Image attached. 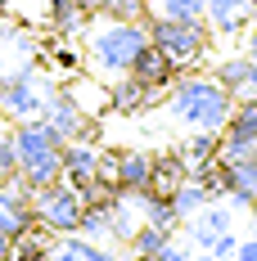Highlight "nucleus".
Wrapping results in <instances>:
<instances>
[{
    "label": "nucleus",
    "instance_id": "f257e3e1",
    "mask_svg": "<svg viewBox=\"0 0 257 261\" xmlns=\"http://www.w3.org/2000/svg\"><path fill=\"white\" fill-rule=\"evenodd\" d=\"M86 63L100 72V77H127L135 54L149 45V27L145 23H122V18H100V23H86Z\"/></svg>",
    "mask_w": 257,
    "mask_h": 261
},
{
    "label": "nucleus",
    "instance_id": "f03ea898",
    "mask_svg": "<svg viewBox=\"0 0 257 261\" xmlns=\"http://www.w3.org/2000/svg\"><path fill=\"white\" fill-rule=\"evenodd\" d=\"M167 108H172V117H176L185 130H226V117H230L235 108V95L221 86L217 77H176V90H172V99H167Z\"/></svg>",
    "mask_w": 257,
    "mask_h": 261
},
{
    "label": "nucleus",
    "instance_id": "7ed1b4c3",
    "mask_svg": "<svg viewBox=\"0 0 257 261\" xmlns=\"http://www.w3.org/2000/svg\"><path fill=\"white\" fill-rule=\"evenodd\" d=\"M14 153H18V180L27 189L63 180V140L41 117H27L23 126H14Z\"/></svg>",
    "mask_w": 257,
    "mask_h": 261
},
{
    "label": "nucleus",
    "instance_id": "20e7f679",
    "mask_svg": "<svg viewBox=\"0 0 257 261\" xmlns=\"http://www.w3.org/2000/svg\"><path fill=\"white\" fill-rule=\"evenodd\" d=\"M145 27H149V45H158L176 68L203 59L212 41L203 18H145Z\"/></svg>",
    "mask_w": 257,
    "mask_h": 261
},
{
    "label": "nucleus",
    "instance_id": "39448f33",
    "mask_svg": "<svg viewBox=\"0 0 257 261\" xmlns=\"http://www.w3.org/2000/svg\"><path fill=\"white\" fill-rule=\"evenodd\" d=\"M32 216H36V225H45V230L73 234L81 225V216H86V198H81V189H73L68 180L41 185V189H32Z\"/></svg>",
    "mask_w": 257,
    "mask_h": 261
},
{
    "label": "nucleus",
    "instance_id": "423d86ee",
    "mask_svg": "<svg viewBox=\"0 0 257 261\" xmlns=\"http://www.w3.org/2000/svg\"><path fill=\"white\" fill-rule=\"evenodd\" d=\"M45 126L68 144V140H86L90 135V117H86V108L73 90H45V99H41V113H36Z\"/></svg>",
    "mask_w": 257,
    "mask_h": 261
},
{
    "label": "nucleus",
    "instance_id": "0eeeda50",
    "mask_svg": "<svg viewBox=\"0 0 257 261\" xmlns=\"http://www.w3.org/2000/svg\"><path fill=\"white\" fill-rule=\"evenodd\" d=\"M41 99H45V90H41V81H36L32 68H23V72H14V77L0 81V108H5L9 117H18V122L36 117V113H41Z\"/></svg>",
    "mask_w": 257,
    "mask_h": 261
},
{
    "label": "nucleus",
    "instance_id": "6e6552de",
    "mask_svg": "<svg viewBox=\"0 0 257 261\" xmlns=\"http://www.w3.org/2000/svg\"><path fill=\"white\" fill-rule=\"evenodd\" d=\"M32 225H36V216H32V189H27L23 180L0 185V234L27 239Z\"/></svg>",
    "mask_w": 257,
    "mask_h": 261
},
{
    "label": "nucleus",
    "instance_id": "1a4fd4ad",
    "mask_svg": "<svg viewBox=\"0 0 257 261\" xmlns=\"http://www.w3.org/2000/svg\"><path fill=\"white\" fill-rule=\"evenodd\" d=\"M217 167V185L235 207H253L257 198V158H230V162H212Z\"/></svg>",
    "mask_w": 257,
    "mask_h": 261
},
{
    "label": "nucleus",
    "instance_id": "9d476101",
    "mask_svg": "<svg viewBox=\"0 0 257 261\" xmlns=\"http://www.w3.org/2000/svg\"><path fill=\"white\" fill-rule=\"evenodd\" d=\"M32 54H36V41L27 27H14V23L0 27V81L32 68Z\"/></svg>",
    "mask_w": 257,
    "mask_h": 261
},
{
    "label": "nucleus",
    "instance_id": "9b49d317",
    "mask_svg": "<svg viewBox=\"0 0 257 261\" xmlns=\"http://www.w3.org/2000/svg\"><path fill=\"white\" fill-rule=\"evenodd\" d=\"M203 18L212 23L217 36H235L257 18V0H207Z\"/></svg>",
    "mask_w": 257,
    "mask_h": 261
},
{
    "label": "nucleus",
    "instance_id": "f8f14e48",
    "mask_svg": "<svg viewBox=\"0 0 257 261\" xmlns=\"http://www.w3.org/2000/svg\"><path fill=\"white\" fill-rule=\"evenodd\" d=\"M212 77L221 81L226 90H230L235 99H257V63L248 54H235V59H221L217 68H212Z\"/></svg>",
    "mask_w": 257,
    "mask_h": 261
},
{
    "label": "nucleus",
    "instance_id": "ddd939ff",
    "mask_svg": "<svg viewBox=\"0 0 257 261\" xmlns=\"http://www.w3.org/2000/svg\"><path fill=\"white\" fill-rule=\"evenodd\" d=\"M95 176H100V153H95V144L68 140V144H63V180L73 185V189H86Z\"/></svg>",
    "mask_w": 257,
    "mask_h": 261
},
{
    "label": "nucleus",
    "instance_id": "4468645a",
    "mask_svg": "<svg viewBox=\"0 0 257 261\" xmlns=\"http://www.w3.org/2000/svg\"><path fill=\"white\" fill-rule=\"evenodd\" d=\"M131 77L145 81L149 90H162L167 81H176V77H180V68H176V63H172L162 50H158V45H145V50L135 54V63H131Z\"/></svg>",
    "mask_w": 257,
    "mask_h": 261
},
{
    "label": "nucleus",
    "instance_id": "2eb2a0df",
    "mask_svg": "<svg viewBox=\"0 0 257 261\" xmlns=\"http://www.w3.org/2000/svg\"><path fill=\"white\" fill-rule=\"evenodd\" d=\"M158 99V90H149L145 81H135L127 72V77H113V90H108V104L118 108V113H135V108H149Z\"/></svg>",
    "mask_w": 257,
    "mask_h": 261
},
{
    "label": "nucleus",
    "instance_id": "dca6fc26",
    "mask_svg": "<svg viewBox=\"0 0 257 261\" xmlns=\"http://www.w3.org/2000/svg\"><path fill=\"white\" fill-rule=\"evenodd\" d=\"M50 18L54 32H81V27L95 18V0H50Z\"/></svg>",
    "mask_w": 257,
    "mask_h": 261
},
{
    "label": "nucleus",
    "instance_id": "f3484780",
    "mask_svg": "<svg viewBox=\"0 0 257 261\" xmlns=\"http://www.w3.org/2000/svg\"><path fill=\"white\" fill-rule=\"evenodd\" d=\"M212 198H217V194H212V189H207V180H199V176H194V180L185 176V180L172 189V207L180 212V221H185V216H194L199 207H207Z\"/></svg>",
    "mask_w": 257,
    "mask_h": 261
},
{
    "label": "nucleus",
    "instance_id": "a211bd4d",
    "mask_svg": "<svg viewBox=\"0 0 257 261\" xmlns=\"http://www.w3.org/2000/svg\"><path fill=\"white\" fill-rule=\"evenodd\" d=\"M221 135L226 140H257V99H235Z\"/></svg>",
    "mask_w": 257,
    "mask_h": 261
},
{
    "label": "nucleus",
    "instance_id": "6ab92c4d",
    "mask_svg": "<svg viewBox=\"0 0 257 261\" xmlns=\"http://www.w3.org/2000/svg\"><path fill=\"white\" fill-rule=\"evenodd\" d=\"M45 261H118V257L104 252V248H95L90 239H63L59 248H50Z\"/></svg>",
    "mask_w": 257,
    "mask_h": 261
},
{
    "label": "nucleus",
    "instance_id": "aec40b11",
    "mask_svg": "<svg viewBox=\"0 0 257 261\" xmlns=\"http://www.w3.org/2000/svg\"><path fill=\"white\" fill-rule=\"evenodd\" d=\"M194 140L185 144V167H212L217 149H221V135L217 130H190Z\"/></svg>",
    "mask_w": 257,
    "mask_h": 261
},
{
    "label": "nucleus",
    "instance_id": "412c9836",
    "mask_svg": "<svg viewBox=\"0 0 257 261\" xmlns=\"http://www.w3.org/2000/svg\"><path fill=\"white\" fill-rule=\"evenodd\" d=\"M149 0H95V18H122V23H145Z\"/></svg>",
    "mask_w": 257,
    "mask_h": 261
},
{
    "label": "nucleus",
    "instance_id": "4be33fe9",
    "mask_svg": "<svg viewBox=\"0 0 257 261\" xmlns=\"http://www.w3.org/2000/svg\"><path fill=\"white\" fill-rule=\"evenodd\" d=\"M172 239H176L172 230H162V225H149V221H145V225L131 230V248H135V252H154V257H158Z\"/></svg>",
    "mask_w": 257,
    "mask_h": 261
},
{
    "label": "nucleus",
    "instance_id": "5701e85b",
    "mask_svg": "<svg viewBox=\"0 0 257 261\" xmlns=\"http://www.w3.org/2000/svg\"><path fill=\"white\" fill-rule=\"evenodd\" d=\"M154 18H203L207 0H149Z\"/></svg>",
    "mask_w": 257,
    "mask_h": 261
},
{
    "label": "nucleus",
    "instance_id": "b1692460",
    "mask_svg": "<svg viewBox=\"0 0 257 261\" xmlns=\"http://www.w3.org/2000/svg\"><path fill=\"white\" fill-rule=\"evenodd\" d=\"M194 225H203L207 234H221V230H230V212L217 207V203H207V207H199V221Z\"/></svg>",
    "mask_w": 257,
    "mask_h": 261
},
{
    "label": "nucleus",
    "instance_id": "393cba45",
    "mask_svg": "<svg viewBox=\"0 0 257 261\" xmlns=\"http://www.w3.org/2000/svg\"><path fill=\"white\" fill-rule=\"evenodd\" d=\"M18 180V153H14V135H0V185Z\"/></svg>",
    "mask_w": 257,
    "mask_h": 261
},
{
    "label": "nucleus",
    "instance_id": "a878e982",
    "mask_svg": "<svg viewBox=\"0 0 257 261\" xmlns=\"http://www.w3.org/2000/svg\"><path fill=\"white\" fill-rule=\"evenodd\" d=\"M235 248H239V234H230V230H221V234L212 239V248H207V252H212L217 261H226V257H235Z\"/></svg>",
    "mask_w": 257,
    "mask_h": 261
},
{
    "label": "nucleus",
    "instance_id": "bb28decb",
    "mask_svg": "<svg viewBox=\"0 0 257 261\" xmlns=\"http://www.w3.org/2000/svg\"><path fill=\"white\" fill-rule=\"evenodd\" d=\"M185 257H190V248H185V243H176V239L158 252V261H185Z\"/></svg>",
    "mask_w": 257,
    "mask_h": 261
},
{
    "label": "nucleus",
    "instance_id": "cd10ccee",
    "mask_svg": "<svg viewBox=\"0 0 257 261\" xmlns=\"http://www.w3.org/2000/svg\"><path fill=\"white\" fill-rule=\"evenodd\" d=\"M235 261H257V234H253V239H239V248H235Z\"/></svg>",
    "mask_w": 257,
    "mask_h": 261
},
{
    "label": "nucleus",
    "instance_id": "c85d7f7f",
    "mask_svg": "<svg viewBox=\"0 0 257 261\" xmlns=\"http://www.w3.org/2000/svg\"><path fill=\"white\" fill-rule=\"evenodd\" d=\"M0 261H14V239L0 234Z\"/></svg>",
    "mask_w": 257,
    "mask_h": 261
},
{
    "label": "nucleus",
    "instance_id": "c756f323",
    "mask_svg": "<svg viewBox=\"0 0 257 261\" xmlns=\"http://www.w3.org/2000/svg\"><path fill=\"white\" fill-rule=\"evenodd\" d=\"M244 54H248V59L257 63V27H253V36H248V50H244Z\"/></svg>",
    "mask_w": 257,
    "mask_h": 261
},
{
    "label": "nucleus",
    "instance_id": "7c9ffc66",
    "mask_svg": "<svg viewBox=\"0 0 257 261\" xmlns=\"http://www.w3.org/2000/svg\"><path fill=\"white\" fill-rule=\"evenodd\" d=\"M131 261H158V257H154V252H135Z\"/></svg>",
    "mask_w": 257,
    "mask_h": 261
},
{
    "label": "nucleus",
    "instance_id": "2f4dec72",
    "mask_svg": "<svg viewBox=\"0 0 257 261\" xmlns=\"http://www.w3.org/2000/svg\"><path fill=\"white\" fill-rule=\"evenodd\" d=\"M185 261H217L212 252H199V257H185Z\"/></svg>",
    "mask_w": 257,
    "mask_h": 261
},
{
    "label": "nucleus",
    "instance_id": "473e14b6",
    "mask_svg": "<svg viewBox=\"0 0 257 261\" xmlns=\"http://www.w3.org/2000/svg\"><path fill=\"white\" fill-rule=\"evenodd\" d=\"M5 14H9V0H0V18H5Z\"/></svg>",
    "mask_w": 257,
    "mask_h": 261
},
{
    "label": "nucleus",
    "instance_id": "72a5a7b5",
    "mask_svg": "<svg viewBox=\"0 0 257 261\" xmlns=\"http://www.w3.org/2000/svg\"><path fill=\"white\" fill-rule=\"evenodd\" d=\"M248 212H253V216H257V198H253V207H248Z\"/></svg>",
    "mask_w": 257,
    "mask_h": 261
}]
</instances>
